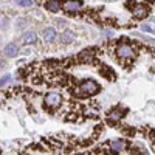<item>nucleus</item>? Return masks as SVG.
<instances>
[{"label": "nucleus", "instance_id": "nucleus-1", "mask_svg": "<svg viewBox=\"0 0 155 155\" xmlns=\"http://www.w3.org/2000/svg\"><path fill=\"white\" fill-rule=\"evenodd\" d=\"M115 53H116V56H118L121 61L134 59V58H135V47H134L132 44L123 42V44H118V45H116Z\"/></svg>", "mask_w": 155, "mask_h": 155}, {"label": "nucleus", "instance_id": "nucleus-2", "mask_svg": "<svg viewBox=\"0 0 155 155\" xmlns=\"http://www.w3.org/2000/svg\"><path fill=\"white\" fill-rule=\"evenodd\" d=\"M98 90H99V85H98L95 81L87 79V81H84V82L79 85L76 95H79V96H84V98H85V96H92V95L98 93Z\"/></svg>", "mask_w": 155, "mask_h": 155}, {"label": "nucleus", "instance_id": "nucleus-3", "mask_svg": "<svg viewBox=\"0 0 155 155\" xmlns=\"http://www.w3.org/2000/svg\"><path fill=\"white\" fill-rule=\"evenodd\" d=\"M61 102H62V96L59 93H48L45 96V106L50 107V109H56L61 106Z\"/></svg>", "mask_w": 155, "mask_h": 155}, {"label": "nucleus", "instance_id": "nucleus-4", "mask_svg": "<svg viewBox=\"0 0 155 155\" xmlns=\"http://www.w3.org/2000/svg\"><path fill=\"white\" fill-rule=\"evenodd\" d=\"M132 14H134L137 19H144V17H147V14H149V8H147L146 5H143V3H137V5L132 6Z\"/></svg>", "mask_w": 155, "mask_h": 155}, {"label": "nucleus", "instance_id": "nucleus-5", "mask_svg": "<svg viewBox=\"0 0 155 155\" xmlns=\"http://www.w3.org/2000/svg\"><path fill=\"white\" fill-rule=\"evenodd\" d=\"M62 8L65 9L67 12H79L84 8V2H64Z\"/></svg>", "mask_w": 155, "mask_h": 155}, {"label": "nucleus", "instance_id": "nucleus-6", "mask_svg": "<svg viewBox=\"0 0 155 155\" xmlns=\"http://www.w3.org/2000/svg\"><path fill=\"white\" fill-rule=\"evenodd\" d=\"M96 54V48H88V50H84L79 53V56H78V59H79L81 62H90Z\"/></svg>", "mask_w": 155, "mask_h": 155}, {"label": "nucleus", "instance_id": "nucleus-7", "mask_svg": "<svg viewBox=\"0 0 155 155\" xmlns=\"http://www.w3.org/2000/svg\"><path fill=\"white\" fill-rule=\"evenodd\" d=\"M3 53L8 56V58H14L17 53H19V48L16 44H8L5 48H3Z\"/></svg>", "mask_w": 155, "mask_h": 155}, {"label": "nucleus", "instance_id": "nucleus-8", "mask_svg": "<svg viewBox=\"0 0 155 155\" xmlns=\"http://www.w3.org/2000/svg\"><path fill=\"white\" fill-rule=\"evenodd\" d=\"M44 6H45L48 11H51V12H58V11L62 8V5H61L59 2H56V0H47V2L44 3Z\"/></svg>", "mask_w": 155, "mask_h": 155}, {"label": "nucleus", "instance_id": "nucleus-9", "mask_svg": "<svg viewBox=\"0 0 155 155\" xmlns=\"http://www.w3.org/2000/svg\"><path fill=\"white\" fill-rule=\"evenodd\" d=\"M36 39H37V36H36V33H33V31H27V33H23L22 34V44H34L36 42Z\"/></svg>", "mask_w": 155, "mask_h": 155}, {"label": "nucleus", "instance_id": "nucleus-10", "mask_svg": "<svg viewBox=\"0 0 155 155\" xmlns=\"http://www.w3.org/2000/svg\"><path fill=\"white\" fill-rule=\"evenodd\" d=\"M110 147L115 150V152H121L124 147H126V141L124 140H113L110 143Z\"/></svg>", "mask_w": 155, "mask_h": 155}, {"label": "nucleus", "instance_id": "nucleus-11", "mask_svg": "<svg viewBox=\"0 0 155 155\" xmlns=\"http://www.w3.org/2000/svg\"><path fill=\"white\" fill-rule=\"evenodd\" d=\"M107 118H109V121H112V123H116V121H120L121 118H123V115H121V110L120 109H113L109 115H107Z\"/></svg>", "mask_w": 155, "mask_h": 155}, {"label": "nucleus", "instance_id": "nucleus-12", "mask_svg": "<svg viewBox=\"0 0 155 155\" xmlns=\"http://www.w3.org/2000/svg\"><path fill=\"white\" fill-rule=\"evenodd\" d=\"M56 30L54 28H47L44 31V41L45 42H51V41H54V37H56Z\"/></svg>", "mask_w": 155, "mask_h": 155}, {"label": "nucleus", "instance_id": "nucleus-13", "mask_svg": "<svg viewBox=\"0 0 155 155\" xmlns=\"http://www.w3.org/2000/svg\"><path fill=\"white\" fill-rule=\"evenodd\" d=\"M73 39H74V37H73V34H71L70 31H65V33L61 34V41H62L64 44H70Z\"/></svg>", "mask_w": 155, "mask_h": 155}, {"label": "nucleus", "instance_id": "nucleus-14", "mask_svg": "<svg viewBox=\"0 0 155 155\" xmlns=\"http://www.w3.org/2000/svg\"><path fill=\"white\" fill-rule=\"evenodd\" d=\"M8 25H9L8 17H6V16H0V28H2V30H6Z\"/></svg>", "mask_w": 155, "mask_h": 155}, {"label": "nucleus", "instance_id": "nucleus-15", "mask_svg": "<svg viewBox=\"0 0 155 155\" xmlns=\"http://www.w3.org/2000/svg\"><path fill=\"white\" fill-rule=\"evenodd\" d=\"M19 6H31L34 2H33V0H19V2H16Z\"/></svg>", "mask_w": 155, "mask_h": 155}, {"label": "nucleus", "instance_id": "nucleus-16", "mask_svg": "<svg viewBox=\"0 0 155 155\" xmlns=\"http://www.w3.org/2000/svg\"><path fill=\"white\" fill-rule=\"evenodd\" d=\"M141 30H143V31H147V33H155L153 27H152V25H149V23H143V27H141Z\"/></svg>", "mask_w": 155, "mask_h": 155}, {"label": "nucleus", "instance_id": "nucleus-17", "mask_svg": "<svg viewBox=\"0 0 155 155\" xmlns=\"http://www.w3.org/2000/svg\"><path fill=\"white\" fill-rule=\"evenodd\" d=\"M9 81H11V76H9V74L3 76L2 79H0V87H3V85H6V84H8Z\"/></svg>", "mask_w": 155, "mask_h": 155}, {"label": "nucleus", "instance_id": "nucleus-18", "mask_svg": "<svg viewBox=\"0 0 155 155\" xmlns=\"http://www.w3.org/2000/svg\"><path fill=\"white\" fill-rule=\"evenodd\" d=\"M20 27H25V20H22V19L17 20V28H20Z\"/></svg>", "mask_w": 155, "mask_h": 155}, {"label": "nucleus", "instance_id": "nucleus-19", "mask_svg": "<svg viewBox=\"0 0 155 155\" xmlns=\"http://www.w3.org/2000/svg\"><path fill=\"white\" fill-rule=\"evenodd\" d=\"M3 68V61H2V58H0V70Z\"/></svg>", "mask_w": 155, "mask_h": 155}, {"label": "nucleus", "instance_id": "nucleus-20", "mask_svg": "<svg viewBox=\"0 0 155 155\" xmlns=\"http://www.w3.org/2000/svg\"><path fill=\"white\" fill-rule=\"evenodd\" d=\"M78 155H84V153H78Z\"/></svg>", "mask_w": 155, "mask_h": 155}]
</instances>
